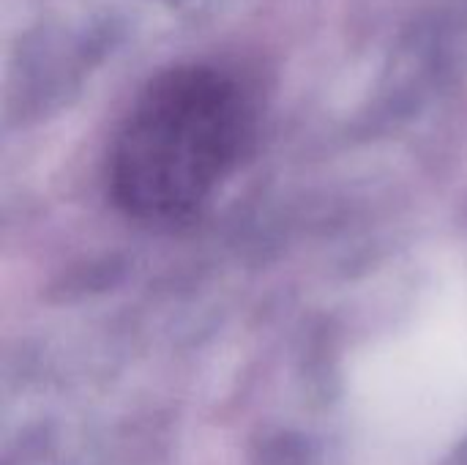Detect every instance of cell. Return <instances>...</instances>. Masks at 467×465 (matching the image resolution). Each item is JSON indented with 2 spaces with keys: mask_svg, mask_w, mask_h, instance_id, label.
I'll return each mask as SVG.
<instances>
[{
  "mask_svg": "<svg viewBox=\"0 0 467 465\" xmlns=\"http://www.w3.org/2000/svg\"><path fill=\"white\" fill-rule=\"evenodd\" d=\"M254 132L244 88L208 66L161 74L137 99L109 151V195L145 225L200 214L238 167Z\"/></svg>",
  "mask_w": 467,
  "mask_h": 465,
  "instance_id": "6da1fadb",
  "label": "cell"
}]
</instances>
